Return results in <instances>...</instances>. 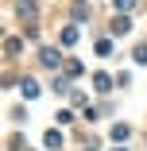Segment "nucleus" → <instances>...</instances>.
<instances>
[{
    "mask_svg": "<svg viewBox=\"0 0 147 151\" xmlns=\"http://www.w3.org/2000/svg\"><path fill=\"white\" fill-rule=\"evenodd\" d=\"M19 16H23V19H35V4H31V0H23V4H19Z\"/></svg>",
    "mask_w": 147,
    "mask_h": 151,
    "instance_id": "2",
    "label": "nucleus"
},
{
    "mask_svg": "<svg viewBox=\"0 0 147 151\" xmlns=\"http://www.w3.org/2000/svg\"><path fill=\"white\" fill-rule=\"evenodd\" d=\"M132 8V0H116V12H128Z\"/></svg>",
    "mask_w": 147,
    "mask_h": 151,
    "instance_id": "6",
    "label": "nucleus"
},
{
    "mask_svg": "<svg viewBox=\"0 0 147 151\" xmlns=\"http://www.w3.org/2000/svg\"><path fill=\"white\" fill-rule=\"evenodd\" d=\"M47 147H62V136H58V132H47Z\"/></svg>",
    "mask_w": 147,
    "mask_h": 151,
    "instance_id": "4",
    "label": "nucleus"
},
{
    "mask_svg": "<svg viewBox=\"0 0 147 151\" xmlns=\"http://www.w3.org/2000/svg\"><path fill=\"white\" fill-rule=\"evenodd\" d=\"M136 62H147V43H143V47H136Z\"/></svg>",
    "mask_w": 147,
    "mask_h": 151,
    "instance_id": "5",
    "label": "nucleus"
},
{
    "mask_svg": "<svg viewBox=\"0 0 147 151\" xmlns=\"http://www.w3.org/2000/svg\"><path fill=\"white\" fill-rule=\"evenodd\" d=\"M62 43H66V47L77 43V27H66V31H62Z\"/></svg>",
    "mask_w": 147,
    "mask_h": 151,
    "instance_id": "3",
    "label": "nucleus"
},
{
    "mask_svg": "<svg viewBox=\"0 0 147 151\" xmlns=\"http://www.w3.org/2000/svg\"><path fill=\"white\" fill-rule=\"evenodd\" d=\"M39 58H43V66H54V70H58V50H54V47H43Z\"/></svg>",
    "mask_w": 147,
    "mask_h": 151,
    "instance_id": "1",
    "label": "nucleus"
}]
</instances>
